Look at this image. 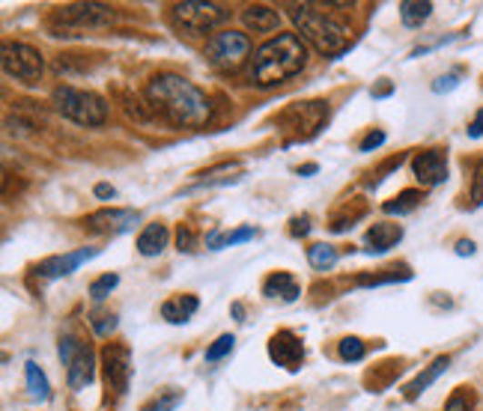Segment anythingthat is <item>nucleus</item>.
<instances>
[{
    "instance_id": "f257e3e1",
    "label": "nucleus",
    "mask_w": 483,
    "mask_h": 411,
    "mask_svg": "<svg viewBox=\"0 0 483 411\" xmlns=\"http://www.w3.org/2000/svg\"><path fill=\"white\" fill-rule=\"evenodd\" d=\"M146 99L170 125L179 128H203L212 120L209 95L188 78L174 72H161L146 84Z\"/></svg>"
},
{
    "instance_id": "f03ea898",
    "label": "nucleus",
    "mask_w": 483,
    "mask_h": 411,
    "mask_svg": "<svg viewBox=\"0 0 483 411\" xmlns=\"http://www.w3.org/2000/svg\"><path fill=\"white\" fill-rule=\"evenodd\" d=\"M305 63H307L305 39L298 34H277L254 51L248 78L260 90H272V86H281L289 78H296L305 69Z\"/></svg>"
},
{
    "instance_id": "7ed1b4c3",
    "label": "nucleus",
    "mask_w": 483,
    "mask_h": 411,
    "mask_svg": "<svg viewBox=\"0 0 483 411\" xmlns=\"http://www.w3.org/2000/svg\"><path fill=\"white\" fill-rule=\"evenodd\" d=\"M289 15L296 21L298 36L310 42L322 57H340L343 51H349L352 45L349 27L331 13H322V4H296L289 6Z\"/></svg>"
},
{
    "instance_id": "20e7f679",
    "label": "nucleus",
    "mask_w": 483,
    "mask_h": 411,
    "mask_svg": "<svg viewBox=\"0 0 483 411\" xmlns=\"http://www.w3.org/2000/svg\"><path fill=\"white\" fill-rule=\"evenodd\" d=\"M116 13L107 4H66L51 13V34L54 36H81L96 30L114 27Z\"/></svg>"
},
{
    "instance_id": "39448f33",
    "label": "nucleus",
    "mask_w": 483,
    "mask_h": 411,
    "mask_svg": "<svg viewBox=\"0 0 483 411\" xmlns=\"http://www.w3.org/2000/svg\"><path fill=\"white\" fill-rule=\"evenodd\" d=\"M51 105H54V111L63 114L66 120L87 125V128L105 125L107 120V102L102 95H96L90 90H78V86H69V84H63L51 93Z\"/></svg>"
},
{
    "instance_id": "423d86ee",
    "label": "nucleus",
    "mask_w": 483,
    "mask_h": 411,
    "mask_svg": "<svg viewBox=\"0 0 483 411\" xmlns=\"http://www.w3.org/2000/svg\"><path fill=\"white\" fill-rule=\"evenodd\" d=\"M227 18H230V9L221 4H209V0H182V4L170 9V21L186 36H206L215 27H221Z\"/></svg>"
},
{
    "instance_id": "0eeeda50",
    "label": "nucleus",
    "mask_w": 483,
    "mask_h": 411,
    "mask_svg": "<svg viewBox=\"0 0 483 411\" xmlns=\"http://www.w3.org/2000/svg\"><path fill=\"white\" fill-rule=\"evenodd\" d=\"M248 51H251V39L248 34H239V30H221V34L209 36L206 42V60L221 72L239 69L245 57H248Z\"/></svg>"
},
{
    "instance_id": "6e6552de",
    "label": "nucleus",
    "mask_w": 483,
    "mask_h": 411,
    "mask_svg": "<svg viewBox=\"0 0 483 411\" xmlns=\"http://www.w3.org/2000/svg\"><path fill=\"white\" fill-rule=\"evenodd\" d=\"M4 72L21 84H36L42 78V54L34 45H25V42H6Z\"/></svg>"
},
{
    "instance_id": "1a4fd4ad",
    "label": "nucleus",
    "mask_w": 483,
    "mask_h": 411,
    "mask_svg": "<svg viewBox=\"0 0 483 411\" xmlns=\"http://www.w3.org/2000/svg\"><path fill=\"white\" fill-rule=\"evenodd\" d=\"M102 366H105L107 387L123 396L128 391V382H132V352H128V346H120V343L105 346Z\"/></svg>"
},
{
    "instance_id": "9d476101",
    "label": "nucleus",
    "mask_w": 483,
    "mask_h": 411,
    "mask_svg": "<svg viewBox=\"0 0 483 411\" xmlns=\"http://www.w3.org/2000/svg\"><path fill=\"white\" fill-rule=\"evenodd\" d=\"M84 224H87L90 233L123 236V233L135 230V226L141 224V212H135V209H102V212H93Z\"/></svg>"
},
{
    "instance_id": "9b49d317",
    "label": "nucleus",
    "mask_w": 483,
    "mask_h": 411,
    "mask_svg": "<svg viewBox=\"0 0 483 411\" xmlns=\"http://www.w3.org/2000/svg\"><path fill=\"white\" fill-rule=\"evenodd\" d=\"M268 358L277 366H284V370L296 373L298 366L305 364V343L298 340L293 331H277L272 334V340H268Z\"/></svg>"
},
{
    "instance_id": "f8f14e48",
    "label": "nucleus",
    "mask_w": 483,
    "mask_h": 411,
    "mask_svg": "<svg viewBox=\"0 0 483 411\" xmlns=\"http://www.w3.org/2000/svg\"><path fill=\"white\" fill-rule=\"evenodd\" d=\"M99 254V247H81V251H72V254H57V256H48L42 259L36 266V275L45 277V280H57V277H66L72 272H78V268Z\"/></svg>"
},
{
    "instance_id": "ddd939ff",
    "label": "nucleus",
    "mask_w": 483,
    "mask_h": 411,
    "mask_svg": "<svg viewBox=\"0 0 483 411\" xmlns=\"http://www.w3.org/2000/svg\"><path fill=\"white\" fill-rule=\"evenodd\" d=\"M412 170L421 185L427 188L442 185L448 179V153L445 149H424V153H418L412 158Z\"/></svg>"
},
{
    "instance_id": "4468645a",
    "label": "nucleus",
    "mask_w": 483,
    "mask_h": 411,
    "mask_svg": "<svg viewBox=\"0 0 483 411\" xmlns=\"http://www.w3.org/2000/svg\"><path fill=\"white\" fill-rule=\"evenodd\" d=\"M403 239V226L400 224H391V221H379L373 224L367 236H364V251L373 254V256H382L388 254L391 247H397Z\"/></svg>"
},
{
    "instance_id": "2eb2a0df",
    "label": "nucleus",
    "mask_w": 483,
    "mask_h": 411,
    "mask_svg": "<svg viewBox=\"0 0 483 411\" xmlns=\"http://www.w3.org/2000/svg\"><path fill=\"white\" fill-rule=\"evenodd\" d=\"M242 21L254 34H272V30H277V25H281V15H277V9L266 6V4H251L242 13Z\"/></svg>"
},
{
    "instance_id": "dca6fc26",
    "label": "nucleus",
    "mask_w": 483,
    "mask_h": 411,
    "mask_svg": "<svg viewBox=\"0 0 483 411\" xmlns=\"http://www.w3.org/2000/svg\"><path fill=\"white\" fill-rule=\"evenodd\" d=\"M302 286L289 272H275L263 280V296L266 298H281V301H296Z\"/></svg>"
},
{
    "instance_id": "f3484780",
    "label": "nucleus",
    "mask_w": 483,
    "mask_h": 411,
    "mask_svg": "<svg viewBox=\"0 0 483 411\" xmlns=\"http://www.w3.org/2000/svg\"><path fill=\"white\" fill-rule=\"evenodd\" d=\"M96 378V361H93V352L87 346H81V352L75 355V361L69 364V387L72 391H81V387H87Z\"/></svg>"
},
{
    "instance_id": "a211bd4d",
    "label": "nucleus",
    "mask_w": 483,
    "mask_h": 411,
    "mask_svg": "<svg viewBox=\"0 0 483 411\" xmlns=\"http://www.w3.org/2000/svg\"><path fill=\"white\" fill-rule=\"evenodd\" d=\"M197 307H200L197 296H176L161 305V316H165L170 326H186V322L197 313Z\"/></svg>"
},
{
    "instance_id": "6ab92c4d",
    "label": "nucleus",
    "mask_w": 483,
    "mask_h": 411,
    "mask_svg": "<svg viewBox=\"0 0 483 411\" xmlns=\"http://www.w3.org/2000/svg\"><path fill=\"white\" fill-rule=\"evenodd\" d=\"M167 239H170V233L165 224H149V226H144V233L137 236V254L158 256L167 247Z\"/></svg>"
},
{
    "instance_id": "aec40b11",
    "label": "nucleus",
    "mask_w": 483,
    "mask_h": 411,
    "mask_svg": "<svg viewBox=\"0 0 483 411\" xmlns=\"http://www.w3.org/2000/svg\"><path fill=\"white\" fill-rule=\"evenodd\" d=\"M448 366H450V358H448V355H442V358H436L433 364L427 366L424 373H418V376L412 378V382L406 385V399H418V396H421V394L427 391V387L433 385L436 378L448 370Z\"/></svg>"
},
{
    "instance_id": "412c9836",
    "label": "nucleus",
    "mask_w": 483,
    "mask_h": 411,
    "mask_svg": "<svg viewBox=\"0 0 483 411\" xmlns=\"http://www.w3.org/2000/svg\"><path fill=\"white\" fill-rule=\"evenodd\" d=\"M257 230L254 226H242V230H233V233H218V230H212L206 236V247L209 251H224V247H233V245H239V242H248L254 239Z\"/></svg>"
},
{
    "instance_id": "4be33fe9",
    "label": "nucleus",
    "mask_w": 483,
    "mask_h": 411,
    "mask_svg": "<svg viewBox=\"0 0 483 411\" xmlns=\"http://www.w3.org/2000/svg\"><path fill=\"white\" fill-rule=\"evenodd\" d=\"M397 9H400V18L406 27H421L433 15V4H427V0H403Z\"/></svg>"
},
{
    "instance_id": "5701e85b",
    "label": "nucleus",
    "mask_w": 483,
    "mask_h": 411,
    "mask_svg": "<svg viewBox=\"0 0 483 411\" xmlns=\"http://www.w3.org/2000/svg\"><path fill=\"white\" fill-rule=\"evenodd\" d=\"M337 256L340 254H337L335 245L319 242V245H310L307 247V263H310V268H317V272H328V268H335Z\"/></svg>"
},
{
    "instance_id": "b1692460",
    "label": "nucleus",
    "mask_w": 483,
    "mask_h": 411,
    "mask_svg": "<svg viewBox=\"0 0 483 411\" xmlns=\"http://www.w3.org/2000/svg\"><path fill=\"white\" fill-rule=\"evenodd\" d=\"M421 200H424V194H421V191H418V188H406V191L397 194L394 200L385 203L382 209L388 212V215H409V212L418 209V203H421Z\"/></svg>"
},
{
    "instance_id": "393cba45",
    "label": "nucleus",
    "mask_w": 483,
    "mask_h": 411,
    "mask_svg": "<svg viewBox=\"0 0 483 411\" xmlns=\"http://www.w3.org/2000/svg\"><path fill=\"white\" fill-rule=\"evenodd\" d=\"M25 376H27V391L34 394L36 399H48L51 396V385L45 373H42V366L36 361H27L25 364Z\"/></svg>"
},
{
    "instance_id": "a878e982",
    "label": "nucleus",
    "mask_w": 483,
    "mask_h": 411,
    "mask_svg": "<svg viewBox=\"0 0 483 411\" xmlns=\"http://www.w3.org/2000/svg\"><path fill=\"white\" fill-rule=\"evenodd\" d=\"M337 355H340V361L356 364V361L364 358V355H367V343L358 340V337H343V340L337 343Z\"/></svg>"
},
{
    "instance_id": "bb28decb",
    "label": "nucleus",
    "mask_w": 483,
    "mask_h": 411,
    "mask_svg": "<svg viewBox=\"0 0 483 411\" xmlns=\"http://www.w3.org/2000/svg\"><path fill=\"white\" fill-rule=\"evenodd\" d=\"M397 280H412L409 268H388V275H376V277H358V286H382V284H397Z\"/></svg>"
},
{
    "instance_id": "cd10ccee",
    "label": "nucleus",
    "mask_w": 483,
    "mask_h": 411,
    "mask_svg": "<svg viewBox=\"0 0 483 411\" xmlns=\"http://www.w3.org/2000/svg\"><path fill=\"white\" fill-rule=\"evenodd\" d=\"M179 403H182V391H176V387H167V391H161L153 403H146L144 411H174Z\"/></svg>"
},
{
    "instance_id": "c85d7f7f",
    "label": "nucleus",
    "mask_w": 483,
    "mask_h": 411,
    "mask_svg": "<svg viewBox=\"0 0 483 411\" xmlns=\"http://www.w3.org/2000/svg\"><path fill=\"white\" fill-rule=\"evenodd\" d=\"M233 346H236V337L233 334H221L218 340H215L209 349H206V361L215 364V361H221V358H227V355L233 352Z\"/></svg>"
},
{
    "instance_id": "c756f323",
    "label": "nucleus",
    "mask_w": 483,
    "mask_h": 411,
    "mask_svg": "<svg viewBox=\"0 0 483 411\" xmlns=\"http://www.w3.org/2000/svg\"><path fill=\"white\" fill-rule=\"evenodd\" d=\"M116 284H120V277H116V275H102V277H96L93 284H90V296H93V301H105V298L116 289Z\"/></svg>"
},
{
    "instance_id": "7c9ffc66",
    "label": "nucleus",
    "mask_w": 483,
    "mask_h": 411,
    "mask_svg": "<svg viewBox=\"0 0 483 411\" xmlns=\"http://www.w3.org/2000/svg\"><path fill=\"white\" fill-rule=\"evenodd\" d=\"M471 408H475V403H471V394L466 391V387H457L445 403V411H471Z\"/></svg>"
},
{
    "instance_id": "2f4dec72",
    "label": "nucleus",
    "mask_w": 483,
    "mask_h": 411,
    "mask_svg": "<svg viewBox=\"0 0 483 411\" xmlns=\"http://www.w3.org/2000/svg\"><path fill=\"white\" fill-rule=\"evenodd\" d=\"M90 326H93L96 334H102V337H105V334H111L116 328V316H114V313H99V316L90 319Z\"/></svg>"
},
{
    "instance_id": "473e14b6",
    "label": "nucleus",
    "mask_w": 483,
    "mask_h": 411,
    "mask_svg": "<svg viewBox=\"0 0 483 411\" xmlns=\"http://www.w3.org/2000/svg\"><path fill=\"white\" fill-rule=\"evenodd\" d=\"M457 86H459V72H450L433 81V93H450V90H457Z\"/></svg>"
},
{
    "instance_id": "72a5a7b5",
    "label": "nucleus",
    "mask_w": 483,
    "mask_h": 411,
    "mask_svg": "<svg viewBox=\"0 0 483 411\" xmlns=\"http://www.w3.org/2000/svg\"><path fill=\"white\" fill-rule=\"evenodd\" d=\"M176 245H179V251H186L191 254L197 247V239H195V233L188 230V226H179V233H176Z\"/></svg>"
},
{
    "instance_id": "f704fd0d",
    "label": "nucleus",
    "mask_w": 483,
    "mask_h": 411,
    "mask_svg": "<svg viewBox=\"0 0 483 411\" xmlns=\"http://www.w3.org/2000/svg\"><path fill=\"white\" fill-rule=\"evenodd\" d=\"M471 203L475 206H483V161L475 170V179H471Z\"/></svg>"
},
{
    "instance_id": "c9c22d12",
    "label": "nucleus",
    "mask_w": 483,
    "mask_h": 411,
    "mask_svg": "<svg viewBox=\"0 0 483 411\" xmlns=\"http://www.w3.org/2000/svg\"><path fill=\"white\" fill-rule=\"evenodd\" d=\"M382 144H385V132H370L358 144V149H361V153H373V149H379Z\"/></svg>"
},
{
    "instance_id": "e433bc0d",
    "label": "nucleus",
    "mask_w": 483,
    "mask_h": 411,
    "mask_svg": "<svg viewBox=\"0 0 483 411\" xmlns=\"http://www.w3.org/2000/svg\"><path fill=\"white\" fill-rule=\"evenodd\" d=\"M289 233H293L296 239H298V236H307V233H310V218H307V215H302V218H293V226H289Z\"/></svg>"
},
{
    "instance_id": "4c0bfd02",
    "label": "nucleus",
    "mask_w": 483,
    "mask_h": 411,
    "mask_svg": "<svg viewBox=\"0 0 483 411\" xmlns=\"http://www.w3.org/2000/svg\"><path fill=\"white\" fill-rule=\"evenodd\" d=\"M468 137H483V107L475 114V120L468 123Z\"/></svg>"
},
{
    "instance_id": "58836bf2",
    "label": "nucleus",
    "mask_w": 483,
    "mask_h": 411,
    "mask_svg": "<svg viewBox=\"0 0 483 411\" xmlns=\"http://www.w3.org/2000/svg\"><path fill=\"white\" fill-rule=\"evenodd\" d=\"M96 197H99V200H114L116 197V188L107 185V182H99V185H96Z\"/></svg>"
},
{
    "instance_id": "ea45409f",
    "label": "nucleus",
    "mask_w": 483,
    "mask_h": 411,
    "mask_svg": "<svg viewBox=\"0 0 483 411\" xmlns=\"http://www.w3.org/2000/svg\"><path fill=\"white\" fill-rule=\"evenodd\" d=\"M475 251H478V247H475V242H471V239H459L457 242V254L459 256H471Z\"/></svg>"
},
{
    "instance_id": "a19ab883",
    "label": "nucleus",
    "mask_w": 483,
    "mask_h": 411,
    "mask_svg": "<svg viewBox=\"0 0 483 411\" xmlns=\"http://www.w3.org/2000/svg\"><path fill=\"white\" fill-rule=\"evenodd\" d=\"M391 90H394V86L385 81L382 86H376V90H373V99H385V95H391Z\"/></svg>"
},
{
    "instance_id": "79ce46f5",
    "label": "nucleus",
    "mask_w": 483,
    "mask_h": 411,
    "mask_svg": "<svg viewBox=\"0 0 483 411\" xmlns=\"http://www.w3.org/2000/svg\"><path fill=\"white\" fill-rule=\"evenodd\" d=\"M317 170H319V165H305V167H298V176H314Z\"/></svg>"
}]
</instances>
